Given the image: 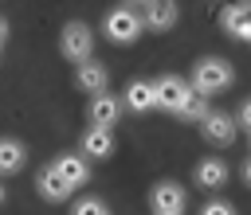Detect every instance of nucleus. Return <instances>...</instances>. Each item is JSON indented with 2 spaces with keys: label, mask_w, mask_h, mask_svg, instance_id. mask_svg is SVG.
<instances>
[{
  "label": "nucleus",
  "mask_w": 251,
  "mask_h": 215,
  "mask_svg": "<svg viewBox=\"0 0 251 215\" xmlns=\"http://www.w3.org/2000/svg\"><path fill=\"white\" fill-rule=\"evenodd\" d=\"M122 106H129L133 113H145V109H153V106H157V98H153V82H145V78H133V82L126 86V98H122Z\"/></svg>",
  "instance_id": "15"
},
{
  "label": "nucleus",
  "mask_w": 251,
  "mask_h": 215,
  "mask_svg": "<svg viewBox=\"0 0 251 215\" xmlns=\"http://www.w3.org/2000/svg\"><path fill=\"white\" fill-rule=\"evenodd\" d=\"M196 184L208 188V192H212V188H224V184H227V164L216 160V156L200 160V164H196Z\"/></svg>",
  "instance_id": "16"
},
{
  "label": "nucleus",
  "mask_w": 251,
  "mask_h": 215,
  "mask_svg": "<svg viewBox=\"0 0 251 215\" xmlns=\"http://www.w3.org/2000/svg\"><path fill=\"white\" fill-rule=\"evenodd\" d=\"M106 39L110 43H133L141 31H145V23H141V16L133 12V8H114V12H106Z\"/></svg>",
  "instance_id": "2"
},
{
  "label": "nucleus",
  "mask_w": 251,
  "mask_h": 215,
  "mask_svg": "<svg viewBox=\"0 0 251 215\" xmlns=\"http://www.w3.org/2000/svg\"><path fill=\"white\" fill-rule=\"evenodd\" d=\"M51 168H55L71 188H78V184L90 180V164H86V156H78V152H63V156H55Z\"/></svg>",
  "instance_id": "9"
},
{
  "label": "nucleus",
  "mask_w": 251,
  "mask_h": 215,
  "mask_svg": "<svg viewBox=\"0 0 251 215\" xmlns=\"http://www.w3.org/2000/svg\"><path fill=\"white\" fill-rule=\"evenodd\" d=\"M4 39H8V23L0 20V47H4Z\"/></svg>",
  "instance_id": "22"
},
{
  "label": "nucleus",
  "mask_w": 251,
  "mask_h": 215,
  "mask_svg": "<svg viewBox=\"0 0 251 215\" xmlns=\"http://www.w3.org/2000/svg\"><path fill=\"white\" fill-rule=\"evenodd\" d=\"M110 152H114V133H110V129H98V125H90V129L82 133V156L106 160Z\"/></svg>",
  "instance_id": "13"
},
{
  "label": "nucleus",
  "mask_w": 251,
  "mask_h": 215,
  "mask_svg": "<svg viewBox=\"0 0 251 215\" xmlns=\"http://www.w3.org/2000/svg\"><path fill=\"white\" fill-rule=\"evenodd\" d=\"M129 4H145V0H129Z\"/></svg>",
  "instance_id": "24"
},
{
  "label": "nucleus",
  "mask_w": 251,
  "mask_h": 215,
  "mask_svg": "<svg viewBox=\"0 0 251 215\" xmlns=\"http://www.w3.org/2000/svg\"><path fill=\"white\" fill-rule=\"evenodd\" d=\"M188 86H192L196 94H204V98H208V94H220V90L231 86V66H227L224 59H216V55H212V59H200V63L192 66V82H188Z\"/></svg>",
  "instance_id": "1"
},
{
  "label": "nucleus",
  "mask_w": 251,
  "mask_h": 215,
  "mask_svg": "<svg viewBox=\"0 0 251 215\" xmlns=\"http://www.w3.org/2000/svg\"><path fill=\"white\" fill-rule=\"evenodd\" d=\"M200 215H235V207L231 203H224V199H212V203H204V211Z\"/></svg>",
  "instance_id": "19"
},
{
  "label": "nucleus",
  "mask_w": 251,
  "mask_h": 215,
  "mask_svg": "<svg viewBox=\"0 0 251 215\" xmlns=\"http://www.w3.org/2000/svg\"><path fill=\"white\" fill-rule=\"evenodd\" d=\"M71 215H110V211H106V203H102V199L86 195V199H78V203H75V211H71Z\"/></svg>",
  "instance_id": "18"
},
{
  "label": "nucleus",
  "mask_w": 251,
  "mask_h": 215,
  "mask_svg": "<svg viewBox=\"0 0 251 215\" xmlns=\"http://www.w3.org/2000/svg\"><path fill=\"white\" fill-rule=\"evenodd\" d=\"M35 188H39V195H43L47 203H63V199L75 192V188H71V184H67V180H63V176L51 168V164H47V168L35 176Z\"/></svg>",
  "instance_id": "12"
},
{
  "label": "nucleus",
  "mask_w": 251,
  "mask_h": 215,
  "mask_svg": "<svg viewBox=\"0 0 251 215\" xmlns=\"http://www.w3.org/2000/svg\"><path fill=\"white\" fill-rule=\"evenodd\" d=\"M75 82H78V90H86L90 98H98V94H106V82H110V74H106V66H102V63L86 59V63H78V70H75Z\"/></svg>",
  "instance_id": "8"
},
{
  "label": "nucleus",
  "mask_w": 251,
  "mask_h": 215,
  "mask_svg": "<svg viewBox=\"0 0 251 215\" xmlns=\"http://www.w3.org/2000/svg\"><path fill=\"white\" fill-rule=\"evenodd\" d=\"M27 164V149L16 137H0V176H12Z\"/></svg>",
  "instance_id": "14"
},
{
  "label": "nucleus",
  "mask_w": 251,
  "mask_h": 215,
  "mask_svg": "<svg viewBox=\"0 0 251 215\" xmlns=\"http://www.w3.org/2000/svg\"><path fill=\"white\" fill-rule=\"evenodd\" d=\"M224 27H227V35L231 39H243V43H251V0H239V4H231V8H224Z\"/></svg>",
  "instance_id": "7"
},
{
  "label": "nucleus",
  "mask_w": 251,
  "mask_h": 215,
  "mask_svg": "<svg viewBox=\"0 0 251 215\" xmlns=\"http://www.w3.org/2000/svg\"><path fill=\"white\" fill-rule=\"evenodd\" d=\"M188 94H192V86H188L184 78H176V74H161V78L153 82V98H157V106L169 109V113H180V106L188 102Z\"/></svg>",
  "instance_id": "4"
},
{
  "label": "nucleus",
  "mask_w": 251,
  "mask_h": 215,
  "mask_svg": "<svg viewBox=\"0 0 251 215\" xmlns=\"http://www.w3.org/2000/svg\"><path fill=\"white\" fill-rule=\"evenodd\" d=\"M243 180H247V188H251V160L243 164Z\"/></svg>",
  "instance_id": "21"
},
{
  "label": "nucleus",
  "mask_w": 251,
  "mask_h": 215,
  "mask_svg": "<svg viewBox=\"0 0 251 215\" xmlns=\"http://www.w3.org/2000/svg\"><path fill=\"white\" fill-rule=\"evenodd\" d=\"M59 51L71 59V63H86L90 59V51H94V35H90V27L86 23H67L63 27V35H59Z\"/></svg>",
  "instance_id": "3"
},
{
  "label": "nucleus",
  "mask_w": 251,
  "mask_h": 215,
  "mask_svg": "<svg viewBox=\"0 0 251 215\" xmlns=\"http://www.w3.org/2000/svg\"><path fill=\"white\" fill-rule=\"evenodd\" d=\"M118 117H122V102H118L114 94H98V98H90V125H98V129H114Z\"/></svg>",
  "instance_id": "11"
},
{
  "label": "nucleus",
  "mask_w": 251,
  "mask_h": 215,
  "mask_svg": "<svg viewBox=\"0 0 251 215\" xmlns=\"http://www.w3.org/2000/svg\"><path fill=\"white\" fill-rule=\"evenodd\" d=\"M141 23L149 31H169L176 23V0H145V16Z\"/></svg>",
  "instance_id": "10"
},
{
  "label": "nucleus",
  "mask_w": 251,
  "mask_h": 215,
  "mask_svg": "<svg viewBox=\"0 0 251 215\" xmlns=\"http://www.w3.org/2000/svg\"><path fill=\"white\" fill-rule=\"evenodd\" d=\"M149 203L157 215H180L184 211V188L173 184V180H161L153 192H149Z\"/></svg>",
  "instance_id": "5"
},
{
  "label": "nucleus",
  "mask_w": 251,
  "mask_h": 215,
  "mask_svg": "<svg viewBox=\"0 0 251 215\" xmlns=\"http://www.w3.org/2000/svg\"><path fill=\"white\" fill-rule=\"evenodd\" d=\"M200 133L212 145H231L235 141V117L231 113H220V109H208V117L200 121Z\"/></svg>",
  "instance_id": "6"
},
{
  "label": "nucleus",
  "mask_w": 251,
  "mask_h": 215,
  "mask_svg": "<svg viewBox=\"0 0 251 215\" xmlns=\"http://www.w3.org/2000/svg\"><path fill=\"white\" fill-rule=\"evenodd\" d=\"M4 199H8V192H4V184H0V203H4Z\"/></svg>",
  "instance_id": "23"
},
{
  "label": "nucleus",
  "mask_w": 251,
  "mask_h": 215,
  "mask_svg": "<svg viewBox=\"0 0 251 215\" xmlns=\"http://www.w3.org/2000/svg\"><path fill=\"white\" fill-rule=\"evenodd\" d=\"M176 117H180V121H204V117H208V98L192 90V94H188V102L180 106V113H176Z\"/></svg>",
  "instance_id": "17"
},
{
  "label": "nucleus",
  "mask_w": 251,
  "mask_h": 215,
  "mask_svg": "<svg viewBox=\"0 0 251 215\" xmlns=\"http://www.w3.org/2000/svg\"><path fill=\"white\" fill-rule=\"evenodd\" d=\"M239 125H243V129H251V102H243V106H239Z\"/></svg>",
  "instance_id": "20"
}]
</instances>
